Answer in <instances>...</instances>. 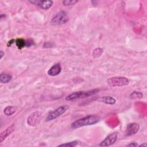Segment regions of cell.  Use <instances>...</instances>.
<instances>
[{"label": "cell", "mask_w": 147, "mask_h": 147, "mask_svg": "<svg viewBox=\"0 0 147 147\" xmlns=\"http://www.w3.org/2000/svg\"><path fill=\"white\" fill-rule=\"evenodd\" d=\"M68 19L67 13L64 11H61L52 18L51 23L53 25H60L67 22Z\"/></svg>", "instance_id": "4"}, {"label": "cell", "mask_w": 147, "mask_h": 147, "mask_svg": "<svg viewBox=\"0 0 147 147\" xmlns=\"http://www.w3.org/2000/svg\"><path fill=\"white\" fill-rule=\"evenodd\" d=\"M77 144H78V141H74L67 142V143H65V144H60V145H58V146H71V147H73V146H76Z\"/></svg>", "instance_id": "19"}, {"label": "cell", "mask_w": 147, "mask_h": 147, "mask_svg": "<svg viewBox=\"0 0 147 147\" xmlns=\"http://www.w3.org/2000/svg\"><path fill=\"white\" fill-rule=\"evenodd\" d=\"M14 126L13 125L8 127L6 130L3 131L0 135V143H1L10 133H11L14 130Z\"/></svg>", "instance_id": "11"}, {"label": "cell", "mask_w": 147, "mask_h": 147, "mask_svg": "<svg viewBox=\"0 0 147 147\" xmlns=\"http://www.w3.org/2000/svg\"><path fill=\"white\" fill-rule=\"evenodd\" d=\"M107 83L111 87H122L129 84V80L125 77L115 76L110 78L107 80Z\"/></svg>", "instance_id": "3"}, {"label": "cell", "mask_w": 147, "mask_h": 147, "mask_svg": "<svg viewBox=\"0 0 147 147\" xmlns=\"http://www.w3.org/2000/svg\"><path fill=\"white\" fill-rule=\"evenodd\" d=\"M68 109H69V106L67 105H62L59 107L58 108H57L56 109L52 111H51L48 114L46 118V121H52L56 119L59 117L61 116L65 112H66V111Z\"/></svg>", "instance_id": "5"}, {"label": "cell", "mask_w": 147, "mask_h": 147, "mask_svg": "<svg viewBox=\"0 0 147 147\" xmlns=\"http://www.w3.org/2000/svg\"><path fill=\"white\" fill-rule=\"evenodd\" d=\"M0 53H1V54H0V55H1V56H0V59H2V57H3V55H4V53L3 52V51H1Z\"/></svg>", "instance_id": "21"}, {"label": "cell", "mask_w": 147, "mask_h": 147, "mask_svg": "<svg viewBox=\"0 0 147 147\" xmlns=\"http://www.w3.org/2000/svg\"><path fill=\"white\" fill-rule=\"evenodd\" d=\"M117 140V133L114 132L109 135L103 141H102L99 146H108L113 145Z\"/></svg>", "instance_id": "7"}, {"label": "cell", "mask_w": 147, "mask_h": 147, "mask_svg": "<svg viewBox=\"0 0 147 147\" xmlns=\"http://www.w3.org/2000/svg\"><path fill=\"white\" fill-rule=\"evenodd\" d=\"M103 52V49L98 48L94 50L92 52V55L94 57H99L102 54Z\"/></svg>", "instance_id": "17"}, {"label": "cell", "mask_w": 147, "mask_h": 147, "mask_svg": "<svg viewBox=\"0 0 147 147\" xmlns=\"http://www.w3.org/2000/svg\"><path fill=\"white\" fill-rule=\"evenodd\" d=\"M99 121L100 118L98 116L95 115H90L74 122L71 124V127L72 129H77L82 126L94 125L98 123Z\"/></svg>", "instance_id": "1"}, {"label": "cell", "mask_w": 147, "mask_h": 147, "mask_svg": "<svg viewBox=\"0 0 147 147\" xmlns=\"http://www.w3.org/2000/svg\"><path fill=\"white\" fill-rule=\"evenodd\" d=\"M12 76L6 73H1L0 75V82L1 83H7L11 81Z\"/></svg>", "instance_id": "13"}, {"label": "cell", "mask_w": 147, "mask_h": 147, "mask_svg": "<svg viewBox=\"0 0 147 147\" xmlns=\"http://www.w3.org/2000/svg\"><path fill=\"white\" fill-rule=\"evenodd\" d=\"M16 111V107L14 106H7L5 108L4 110H3V113L6 115H11L12 114H13Z\"/></svg>", "instance_id": "14"}, {"label": "cell", "mask_w": 147, "mask_h": 147, "mask_svg": "<svg viewBox=\"0 0 147 147\" xmlns=\"http://www.w3.org/2000/svg\"><path fill=\"white\" fill-rule=\"evenodd\" d=\"M78 2V1L76 0H64L62 2L63 5L64 6H72L75 5Z\"/></svg>", "instance_id": "18"}, {"label": "cell", "mask_w": 147, "mask_h": 147, "mask_svg": "<svg viewBox=\"0 0 147 147\" xmlns=\"http://www.w3.org/2000/svg\"><path fill=\"white\" fill-rule=\"evenodd\" d=\"M40 116L41 114L38 111L31 114L27 119L28 123L30 126H34L37 125L38 123Z\"/></svg>", "instance_id": "9"}, {"label": "cell", "mask_w": 147, "mask_h": 147, "mask_svg": "<svg viewBox=\"0 0 147 147\" xmlns=\"http://www.w3.org/2000/svg\"><path fill=\"white\" fill-rule=\"evenodd\" d=\"M130 97L131 99H141L143 97V94L142 92H140V91H133L130 95Z\"/></svg>", "instance_id": "15"}, {"label": "cell", "mask_w": 147, "mask_h": 147, "mask_svg": "<svg viewBox=\"0 0 147 147\" xmlns=\"http://www.w3.org/2000/svg\"><path fill=\"white\" fill-rule=\"evenodd\" d=\"M138 145L136 142H132L131 144H129L127 145V146H137Z\"/></svg>", "instance_id": "20"}, {"label": "cell", "mask_w": 147, "mask_h": 147, "mask_svg": "<svg viewBox=\"0 0 147 147\" xmlns=\"http://www.w3.org/2000/svg\"><path fill=\"white\" fill-rule=\"evenodd\" d=\"M16 44L18 49H22L24 46L26 45V41L22 38H18L16 41Z\"/></svg>", "instance_id": "16"}, {"label": "cell", "mask_w": 147, "mask_h": 147, "mask_svg": "<svg viewBox=\"0 0 147 147\" xmlns=\"http://www.w3.org/2000/svg\"><path fill=\"white\" fill-rule=\"evenodd\" d=\"M32 4H34L43 10L49 9L53 5L52 1H41V0H33L29 1Z\"/></svg>", "instance_id": "6"}, {"label": "cell", "mask_w": 147, "mask_h": 147, "mask_svg": "<svg viewBox=\"0 0 147 147\" xmlns=\"http://www.w3.org/2000/svg\"><path fill=\"white\" fill-rule=\"evenodd\" d=\"M140 129V125L137 123H130L127 125L126 130V134L127 136H130L136 134Z\"/></svg>", "instance_id": "8"}, {"label": "cell", "mask_w": 147, "mask_h": 147, "mask_svg": "<svg viewBox=\"0 0 147 147\" xmlns=\"http://www.w3.org/2000/svg\"><path fill=\"white\" fill-rule=\"evenodd\" d=\"M147 146V144L146 143H144V144H142L141 145H140V146Z\"/></svg>", "instance_id": "22"}, {"label": "cell", "mask_w": 147, "mask_h": 147, "mask_svg": "<svg viewBox=\"0 0 147 147\" xmlns=\"http://www.w3.org/2000/svg\"><path fill=\"white\" fill-rule=\"evenodd\" d=\"M99 91V90L98 88L92 89L88 91H76L68 95L66 97L65 99L67 100H75L79 98H87V97L94 95L95 94L98 93Z\"/></svg>", "instance_id": "2"}, {"label": "cell", "mask_w": 147, "mask_h": 147, "mask_svg": "<svg viewBox=\"0 0 147 147\" xmlns=\"http://www.w3.org/2000/svg\"><path fill=\"white\" fill-rule=\"evenodd\" d=\"M61 71V67L60 63H56L53 65L48 71V75L51 76L58 75Z\"/></svg>", "instance_id": "10"}, {"label": "cell", "mask_w": 147, "mask_h": 147, "mask_svg": "<svg viewBox=\"0 0 147 147\" xmlns=\"http://www.w3.org/2000/svg\"><path fill=\"white\" fill-rule=\"evenodd\" d=\"M100 101L107 105H114L116 102V100L110 96H104L100 99Z\"/></svg>", "instance_id": "12"}]
</instances>
